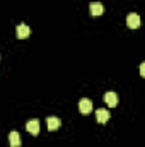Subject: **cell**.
<instances>
[{
	"instance_id": "cell-1",
	"label": "cell",
	"mask_w": 145,
	"mask_h": 147,
	"mask_svg": "<svg viewBox=\"0 0 145 147\" xmlns=\"http://www.w3.org/2000/svg\"><path fill=\"white\" fill-rule=\"evenodd\" d=\"M126 26H128L130 29H137V28L140 26V17H138V14H128V16H126Z\"/></svg>"
},
{
	"instance_id": "cell-10",
	"label": "cell",
	"mask_w": 145,
	"mask_h": 147,
	"mask_svg": "<svg viewBox=\"0 0 145 147\" xmlns=\"http://www.w3.org/2000/svg\"><path fill=\"white\" fill-rule=\"evenodd\" d=\"M140 75H142V77H145V63H142V65H140Z\"/></svg>"
},
{
	"instance_id": "cell-7",
	"label": "cell",
	"mask_w": 145,
	"mask_h": 147,
	"mask_svg": "<svg viewBox=\"0 0 145 147\" xmlns=\"http://www.w3.org/2000/svg\"><path fill=\"white\" fill-rule=\"evenodd\" d=\"M48 130H51V132H55V130H58L60 128V125H62V121H60V118H56V116H51V118H48Z\"/></svg>"
},
{
	"instance_id": "cell-5",
	"label": "cell",
	"mask_w": 145,
	"mask_h": 147,
	"mask_svg": "<svg viewBox=\"0 0 145 147\" xmlns=\"http://www.w3.org/2000/svg\"><path fill=\"white\" fill-rule=\"evenodd\" d=\"M104 101L108 103V106H111V108L118 106V94L116 92H106L104 94Z\"/></svg>"
},
{
	"instance_id": "cell-2",
	"label": "cell",
	"mask_w": 145,
	"mask_h": 147,
	"mask_svg": "<svg viewBox=\"0 0 145 147\" xmlns=\"http://www.w3.org/2000/svg\"><path fill=\"white\" fill-rule=\"evenodd\" d=\"M79 110H80L82 115H89V113L92 111V101L87 99V98L80 99V103H79Z\"/></svg>"
},
{
	"instance_id": "cell-4",
	"label": "cell",
	"mask_w": 145,
	"mask_h": 147,
	"mask_svg": "<svg viewBox=\"0 0 145 147\" xmlns=\"http://www.w3.org/2000/svg\"><path fill=\"white\" fill-rule=\"evenodd\" d=\"M89 10H91L92 16H101V14L104 12V5L99 3V2H92V3L89 5Z\"/></svg>"
},
{
	"instance_id": "cell-8",
	"label": "cell",
	"mask_w": 145,
	"mask_h": 147,
	"mask_svg": "<svg viewBox=\"0 0 145 147\" xmlns=\"http://www.w3.org/2000/svg\"><path fill=\"white\" fill-rule=\"evenodd\" d=\"M9 146L10 147H19L21 146V137L17 132H10L9 134Z\"/></svg>"
},
{
	"instance_id": "cell-6",
	"label": "cell",
	"mask_w": 145,
	"mask_h": 147,
	"mask_svg": "<svg viewBox=\"0 0 145 147\" xmlns=\"http://www.w3.org/2000/svg\"><path fill=\"white\" fill-rule=\"evenodd\" d=\"M26 128H28L29 134L38 135V134H39V121H38V120H29V121L26 123Z\"/></svg>"
},
{
	"instance_id": "cell-9",
	"label": "cell",
	"mask_w": 145,
	"mask_h": 147,
	"mask_svg": "<svg viewBox=\"0 0 145 147\" xmlns=\"http://www.w3.org/2000/svg\"><path fill=\"white\" fill-rule=\"evenodd\" d=\"M96 120H97L99 123H106V121L109 120V111L97 110V111H96Z\"/></svg>"
},
{
	"instance_id": "cell-3",
	"label": "cell",
	"mask_w": 145,
	"mask_h": 147,
	"mask_svg": "<svg viewBox=\"0 0 145 147\" xmlns=\"http://www.w3.org/2000/svg\"><path fill=\"white\" fill-rule=\"evenodd\" d=\"M15 34L19 39H26V38L31 34V29H29V26L28 24H19L17 26V29H15Z\"/></svg>"
}]
</instances>
